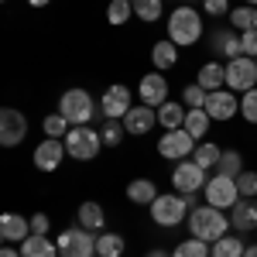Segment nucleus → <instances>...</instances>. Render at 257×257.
<instances>
[{
  "mask_svg": "<svg viewBox=\"0 0 257 257\" xmlns=\"http://www.w3.org/2000/svg\"><path fill=\"white\" fill-rule=\"evenodd\" d=\"M233 226H230V213L226 209H216V206H196L192 213H189V233L199 240H206V243H216L219 237H226Z\"/></svg>",
  "mask_w": 257,
  "mask_h": 257,
  "instance_id": "nucleus-1",
  "label": "nucleus"
},
{
  "mask_svg": "<svg viewBox=\"0 0 257 257\" xmlns=\"http://www.w3.org/2000/svg\"><path fill=\"white\" fill-rule=\"evenodd\" d=\"M168 38L175 41L178 48L196 45L202 38V18H199V11H192V7H175L172 18H168Z\"/></svg>",
  "mask_w": 257,
  "mask_h": 257,
  "instance_id": "nucleus-2",
  "label": "nucleus"
},
{
  "mask_svg": "<svg viewBox=\"0 0 257 257\" xmlns=\"http://www.w3.org/2000/svg\"><path fill=\"white\" fill-rule=\"evenodd\" d=\"M96 103H93V96L86 93V89H65L59 96V113L72 127H82V123H89V120L96 117Z\"/></svg>",
  "mask_w": 257,
  "mask_h": 257,
  "instance_id": "nucleus-3",
  "label": "nucleus"
},
{
  "mask_svg": "<svg viewBox=\"0 0 257 257\" xmlns=\"http://www.w3.org/2000/svg\"><path fill=\"white\" fill-rule=\"evenodd\" d=\"M99 148H103V134L96 127H89V123L72 127L65 134V151H69V158H76V161H93L99 155Z\"/></svg>",
  "mask_w": 257,
  "mask_h": 257,
  "instance_id": "nucleus-4",
  "label": "nucleus"
},
{
  "mask_svg": "<svg viewBox=\"0 0 257 257\" xmlns=\"http://www.w3.org/2000/svg\"><path fill=\"white\" fill-rule=\"evenodd\" d=\"M96 237L93 230L86 226H69L59 233V257H96Z\"/></svg>",
  "mask_w": 257,
  "mask_h": 257,
  "instance_id": "nucleus-5",
  "label": "nucleus"
},
{
  "mask_svg": "<svg viewBox=\"0 0 257 257\" xmlns=\"http://www.w3.org/2000/svg\"><path fill=\"white\" fill-rule=\"evenodd\" d=\"M148 209H151V219H155L158 226H178V223L185 219V213H192L182 192H161Z\"/></svg>",
  "mask_w": 257,
  "mask_h": 257,
  "instance_id": "nucleus-6",
  "label": "nucleus"
},
{
  "mask_svg": "<svg viewBox=\"0 0 257 257\" xmlns=\"http://www.w3.org/2000/svg\"><path fill=\"white\" fill-rule=\"evenodd\" d=\"M226 89H233V93H250L257 89V59H247V55H240V59L226 62Z\"/></svg>",
  "mask_w": 257,
  "mask_h": 257,
  "instance_id": "nucleus-7",
  "label": "nucleus"
},
{
  "mask_svg": "<svg viewBox=\"0 0 257 257\" xmlns=\"http://www.w3.org/2000/svg\"><path fill=\"white\" fill-rule=\"evenodd\" d=\"M196 144L199 141L185 131V127H178V131H165L158 141V155L161 158H175V161H185L196 155Z\"/></svg>",
  "mask_w": 257,
  "mask_h": 257,
  "instance_id": "nucleus-8",
  "label": "nucleus"
},
{
  "mask_svg": "<svg viewBox=\"0 0 257 257\" xmlns=\"http://www.w3.org/2000/svg\"><path fill=\"white\" fill-rule=\"evenodd\" d=\"M202 199L209 202V206H216V209H233L240 199V189H237V178H226V175H213L206 182V189H202Z\"/></svg>",
  "mask_w": 257,
  "mask_h": 257,
  "instance_id": "nucleus-9",
  "label": "nucleus"
},
{
  "mask_svg": "<svg viewBox=\"0 0 257 257\" xmlns=\"http://www.w3.org/2000/svg\"><path fill=\"white\" fill-rule=\"evenodd\" d=\"M206 168H199L192 158L178 161L175 172H172V185H175V192H182V196H189V192H202L206 189Z\"/></svg>",
  "mask_w": 257,
  "mask_h": 257,
  "instance_id": "nucleus-10",
  "label": "nucleus"
},
{
  "mask_svg": "<svg viewBox=\"0 0 257 257\" xmlns=\"http://www.w3.org/2000/svg\"><path fill=\"white\" fill-rule=\"evenodd\" d=\"M24 138H28V117L21 110H14V106H4L0 110V144L18 148Z\"/></svg>",
  "mask_w": 257,
  "mask_h": 257,
  "instance_id": "nucleus-11",
  "label": "nucleus"
},
{
  "mask_svg": "<svg viewBox=\"0 0 257 257\" xmlns=\"http://www.w3.org/2000/svg\"><path fill=\"white\" fill-rule=\"evenodd\" d=\"M99 113H103V120H123L131 113V89L113 82L99 99Z\"/></svg>",
  "mask_w": 257,
  "mask_h": 257,
  "instance_id": "nucleus-12",
  "label": "nucleus"
},
{
  "mask_svg": "<svg viewBox=\"0 0 257 257\" xmlns=\"http://www.w3.org/2000/svg\"><path fill=\"white\" fill-rule=\"evenodd\" d=\"M206 113L213 120H233L240 113V93H233V89H216V93H209L206 96Z\"/></svg>",
  "mask_w": 257,
  "mask_h": 257,
  "instance_id": "nucleus-13",
  "label": "nucleus"
},
{
  "mask_svg": "<svg viewBox=\"0 0 257 257\" xmlns=\"http://www.w3.org/2000/svg\"><path fill=\"white\" fill-rule=\"evenodd\" d=\"M62 158H69V151H65V141H55V138H45L35 148V168L38 172H55L62 165Z\"/></svg>",
  "mask_w": 257,
  "mask_h": 257,
  "instance_id": "nucleus-14",
  "label": "nucleus"
},
{
  "mask_svg": "<svg viewBox=\"0 0 257 257\" xmlns=\"http://www.w3.org/2000/svg\"><path fill=\"white\" fill-rule=\"evenodd\" d=\"M138 96H141V103H148V106L158 110L161 103H168V79L161 76L158 69L148 72V76L141 79V86H138Z\"/></svg>",
  "mask_w": 257,
  "mask_h": 257,
  "instance_id": "nucleus-15",
  "label": "nucleus"
},
{
  "mask_svg": "<svg viewBox=\"0 0 257 257\" xmlns=\"http://www.w3.org/2000/svg\"><path fill=\"white\" fill-rule=\"evenodd\" d=\"M230 226H233V233H250L257 230V199H237V206L230 209Z\"/></svg>",
  "mask_w": 257,
  "mask_h": 257,
  "instance_id": "nucleus-16",
  "label": "nucleus"
},
{
  "mask_svg": "<svg viewBox=\"0 0 257 257\" xmlns=\"http://www.w3.org/2000/svg\"><path fill=\"white\" fill-rule=\"evenodd\" d=\"M209 48H213V55H219V59L233 62L243 55V48H240V35H233L230 28H216L213 35H209Z\"/></svg>",
  "mask_w": 257,
  "mask_h": 257,
  "instance_id": "nucleus-17",
  "label": "nucleus"
},
{
  "mask_svg": "<svg viewBox=\"0 0 257 257\" xmlns=\"http://www.w3.org/2000/svg\"><path fill=\"white\" fill-rule=\"evenodd\" d=\"M155 123H158V110H155V106H148V103H138V106H131V113L123 117V127H127V134H134V138L148 134Z\"/></svg>",
  "mask_w": 257,
  "mask_h": 257,
  "instance_id": "nucleus-18",
  "label": "nucleus"
},
{
  "mask_svg": "<svg viewBox=\"0 0 257 257\" xmlns=\"http://www.w3.org/2000/svg\"><path fill=\"white\" fill-rule=\"evenodd\" d=\"M31 237V219H24L21 213H4L0 216V240L4 243H18V240Z\"/></svg>",
  "mask_w": 257,
  "mask_h": 257,
  "instance_id": "nucleus-19",
  "label": "nucleus"
},
{
  "mask_svg": "<svg viewBox=\"0 0 257 257\" xmlns=\"http://www.w3.org/2000/svg\"><path fill=\"white\" fill-rule=\"evenodd\" d=\"M76 216H79V226L93 230V233H103V230H106V213H103V206L93 202V199L82 202L79 209H76Z\"/></svg>",
  "mask_w": 257,
  "mask_h": 257,
  "instance_id": "nucleus-20",
  "label": "nucleus"
},
{
  "mask_svg": "<svg viewBox=\"0 0 257 257\" xmlns=\"http://www.w3.org/2000/svg\"><path fill=\"white\" fill-rule=\"evenodd\" d=\"M196 82L202 86V89H206V93H216V89H223V86H226V65H219L216 59L206 62V65L199 69Z\"/></svg>",
  "mask_w": 257,
  "mask_h": 257,
  "instance_id": "nucleus-21",
  "label": "nucleus"
},
{
  "mask_svg": "<svg viewBox=\"0 0 257 257\" xmlns=\"http://www.w3.org/2000/svg\"><path fill=\"white\" fill-rule=\"evenodd\" d=\"M21 257H59V243L41 233H31L28 240H21Z\"/></svg>",
  "mask_w": 257,
  "mask_h": 257,
  "instance_id": "nucleus-22",
  "label": "nucleus"
},
{
  "mask_svg": "<svg viewBox=\"0 0 257 257\" xmlns=\"http://www.w3.org/2000/svg\"><path fill=\"white\" fill-rule=\"evenodd\" d=\"M151 62H155V69H158V72L175 69V65H178V45L172 38L155 41V45H151Z\"/></svg>",
  "mask_w": 257,
  "mask_h": 257,
  "instance_id": "nucleus-23",
  "label": "nucleus"
},
{
  "mask_svg": "<svg viewBox=\"0 0 257 257\" xmlns=\"http://www.w3.org/2000/svg\"><path fill=\"white\" fill-rule=\"evenodd\" d=\"M158 196H161V192H158V185H155L151 178H134V182L127 185V199L138 202V206H151Z\"/></svg>",
  "mask_w": 257,
  "mask_h": 257,
  "instance_id": "nucleus-24",
  "label": "nucleus"
},
{
  "mask_svg": "<svg viewBox=\"0 0 257 257\" xmlns=\"http://www.w3.org/2000/svg\"><path fill=\"white\" fill-rule=\"evenodd\" d=\"M185 113H189V106L185 103H161L158 106V123L165 127V131H178L182 123H185Z\"/></svg>",
  "mask_w": 257,
  "mask_h": 257,
  "instance_id": "nucleus-25",
  "label": "nucleus"
},
{
  "mask_svg": "<svg viewBox=\"0 0 257 257\" xmlns=\"http://www.w3.org/2000/svg\"><path fill=\"white\" fill-rule=\"evenodd\" d=\"M123 247H127V240L113 230H103L96 237V257H123Z\"/></svg>",
  "mask_w": 257,
  "mask_h": 257,
  "instance_id": "nucleus-26",
  "label": "nucleus"
},
{
  "mask_svg": "<svg viewBox=\"0 0 257 257\" xmlns=\"http://www.w3.org/2000/svg\"><path fill=\"white\" fill-rule=\"evenodd\" d=\"M209 123H213V117L206 113V106H199V110H189V113H185V123H182V127H185L196 141H202L206 131H209Z\"/></svg>",
  "mask_w": 257,
  "mask_h": 257,
  "instance_id": "nucleus-27",
  "label": "nucleus"
},
{
  "mask_svg": "<svg viewBox=\"0 0 257 257\" xmlns=\"http://www.w3.org/2000/svg\"><path fill=\"white\" fill-rule=\"evenodd\" d=\"M219 158H223V148L219 144H209V141H199L196 144V155H192V161H196L199 168H216L219 165Z\"/></svg>",
  "mask_w": 257,
  "mask_h": 257,
  "instance_id": "nucleus-28",
  "label": "nucleus"
},
{
  "mask_svg": "<svg viewBox=\"0 0 257 257\" xmlns=\"http://www.w3.org/2000/svg\"><path fill=\"white\" fill-rule=\"evenodd\" d=\"M243 240H240V233H226V237H219L216 243H213V257H243Z\"/></svg>",
  "mask_w": 257,
  "mask_h": 257,
  "instance_id": "nucleus-29",
  "label": "nucleus"
},
{
  "mask_svg": "<svg viewBox=\"0 0 257 257\" xmlns=\"http://www.w3.org/2000/svg\"><path fill=\"white\" fill-rule=\"evenodd\" d=\"M230 24L237 28L240 35L243 31H257V7H247V4L243 7H233L230 11Z\"/></svg>",
  "mask_w": 257,
  "mask_h": 257,
  "instance_id": "nucleus-30",
  "label": "nucleus"
},
{
  "mask_svg": "<svg viewBox=\"0 0 257 257\" xmlns=\"http://www.w3.org/2000/svg\"><path fill=\"white\" fill-rule=\"evenodd\" d=\"M41 131H45V138H55V141H65V134L72 131V123L62 117L59 110L55 113H48V117L41 120Z\"/></svg>",
  "mask_w": 257,
  "mask_h": 257,
  "instance_id": "nucleus-31",
  "label": "nucleus"
},
{
  "mask_svg": "<svg viewBox=\"0 0 257 257\" xmlns=\"http://www.w3.org/2000/svg\"><path fill=\"white\" fill-rule=\"evenodd\" d=\"M99 134H103V148H120L127 138V127H123V120H103Z\"/></svg>",
  "mask_w": 257,
  "mask_h": 257,
  "instance_id": "nucleus-32",
  "label": "nucleus"
},
{
  "mask_svg": "<svg viewBox=\"0 0 257 257\" xmlns=\"http://www.w3.org/2000/svg\"><path fill=\"white\" fill-rule=\"evenodd\" d=\"M172 257H213V247L206 240L192 237V240H182L175 250H172Z\"/></svg>",
  "mask_w": 257,
  "mask_h": 257,
  "instance_id": "nucleus-33",
  "label": "nucleus"
},
{
  "mask_svg": "<svg viewBox=\"0 0 257 257\" xmlns=\"http://www.w3.org/2000/svg\"><path fill=\"white\" fill-rule=\"evenodd\" d=\"M134 14V0H110V7H106V21L120 28V24H127Z\"/></svg>",
  "mask_w": 257,
  "mask_h": 257,
  "instance_id": "nucleus-34",
  "label": "nucleus"
},
{
  "mask_svg": "<svg viewBox=\"0 0 257 257\" xmlns=\"http://www.w3.org/2000/svg\"><path fill=\"white\" fill-rule=\"evenodd\" d=\"M243 172V158H240V151H223V158L216 165V175H226V178H237Z\"/></svg>",
  "mask_w": 257,
  "mask_h": 257,
  "instance_id": "nucleus-35",
  "label": "nucleus"
},
{
  "mask_svg": "<svg viewBox=\"0 0 257 257\" xmlns=\"http://www.w3.org/2000/svg\"><path fill=\"white\" fill-rule=\"evenodd\" d=\"M161 7H165V0H134V18L151 24L161 18Z\"/></svg>",
  "mask_w": 257,
  "mask_h": 257,
  "instance_id": "nucleus-36",
  "label": "nucleus"
},
{
  "mask_svg": "<svg viewBox=\"0 0 257 257\" xmlns=\"http://www.w3.org/2000/svg\"><path fill=\"white\" fill-rule=\"evenodd\" d=\"M206 96H209V93H206L199 82H192V86H185V89H182V103H185L189 110H199V106H206Z\"/></svg>",
  "mask_w": 257,
  "mask_h": 257,
  "instance_id": "nucleus-37",
  "label": "nucleus"
},
{
  "mask_svg": "<svg viewBox=\"0 0 257 257\" xmlns=\"http://www.w3.org/2000/svg\"><path fill=\"white\" fill-rule=\"evenodd\" d=\"M237 189H240V196L243 199H257V172H240L237 175Z\"/></svg>",
  "mask_w": 257,
  "mask_h": 257,
  "instance_id": "nucleus-38",
  "label": "nucleus"
},
{
  "mask_svg": "<svg viewBox=\"0 0 257 257\" xmlns=\"http://www.w3.org/2000/svg\"><path fill=\"white\" fill-rule=\"evenodd\" d=\"M240 117L247 120V123H257V89L240 96Z\"/></svg>",
  "mask_w": 257,
  "mask_h": 257,
  "instance_id": "nucleus-39",
  "label": "nucleus"
},
{
  "mask_svg": "<svg viewBox=\"0 0 257 257\" xmlns=\"http://www.w3.org/2000/svg\"><path fill=\"white\" fill-rule=\"evenodd\" d=\"M202 11L209 14V18H230V0H202Z\"/></svg>",
  "mask_w": 257,
  "mask_h": 257,
  "instance_id": "nucleus-40",
  "label": "nucleus"
},
{
  "mask_svg": "<svg viewBox=\"0 0 257 257\" xmlns=\"http://www.w3.org/2000/svg\"><path fill=\"white\" fill-rule=\"evenodd\" d=\"M240 48L247 59H257V31H243L240 35Z\"/></svg>",
  "mask_w": 257,
  "mask_h": 257,
  "instance_id": "nucleus-41",
  "label": "nucleus"
},
{
  "mask_svg": "<svg viewBox=\"0 0 257 257\" xmlns=\"http://www.w3.org/2000/svg\"><path fill=\"white\" fill-rule=\"evenodd\" d=\"M48 226H52L48 213H35V216H31V233H41V237H48Z\"/></svg>",
  "mask_w": 257,
  "mask_h": 257,
  "instance_id": "nucleus-42",
  "label": "nucleus"
},
{
  "mask_svg": "<svg viewBox=\"0 0 257 257\" xmlns=\"http://www.w3.org/2000/svg\"><path fill=\"white\" fill-rule=\"evenodd\" d=\"M0 257H21V250H14L11 243H4V250H0Z\"/></svg>",
  "mask_w": 257,
  "mask_h": 257,
  "instance_id": "nucleus-43",
  "label": "nucleus"
},
{
  "mask_svg": "<svg viewBox=\"0 0 257 257\" xmlns=\"http://www.w3.org/2000/svg\"><path fill=\"white\" fill-rule=\"evenodd\" d=\"M148 257H172L168 250H161V247H155V250H148Z\"/></svg>",
  "mask_w": 257,
  "mask_h": 257,
  "instance_id": "nucleus-44",
  "label": "nucleus"
},
{
  "mask_svg": "<svg viewBox=\"0 0 257 257\" xmlns=\"http://www.w3.org/2000/svg\"><path fill=\"white\" fill-rule=\"evenodd\" d=\"M243 257H257V243H250V247L243 250Z\"/></svg>",
  "mask_w": 257,
  "mask_h": 257,
  "instance_id": "nucleus-45",
  "label": "nucleus"
},
{
  "mask_svg": "<svg viewBox=\"0 0 257 257\" xmlns=\"http://www.w3.org/2000/svg\"><path fill=\"white\" fill-rule=\"evenodd\" d=\"M28 4H31V7H48L52 0H28Z\"/></svg>",
  "mask_w": 257,
  "mask_h": 257,
  "instance_id": "nucleus-46",
  "label": "nucleus"
},
{
  "mask_svg": "<svg viewBox=\"0 0 257 257\" xmlns=\"http://www.w3.org/2000/svg\"><path fill=\"white\" fill-rule=\"evenodd\" d=\"M243 4H247V7H257V0H243Z\"/></svg>",
  "mask_w": 257,
  "mask_h": 257,
  "instance_id": "nucleus-47",
  "label": "nucleus"
}]
</instances>
